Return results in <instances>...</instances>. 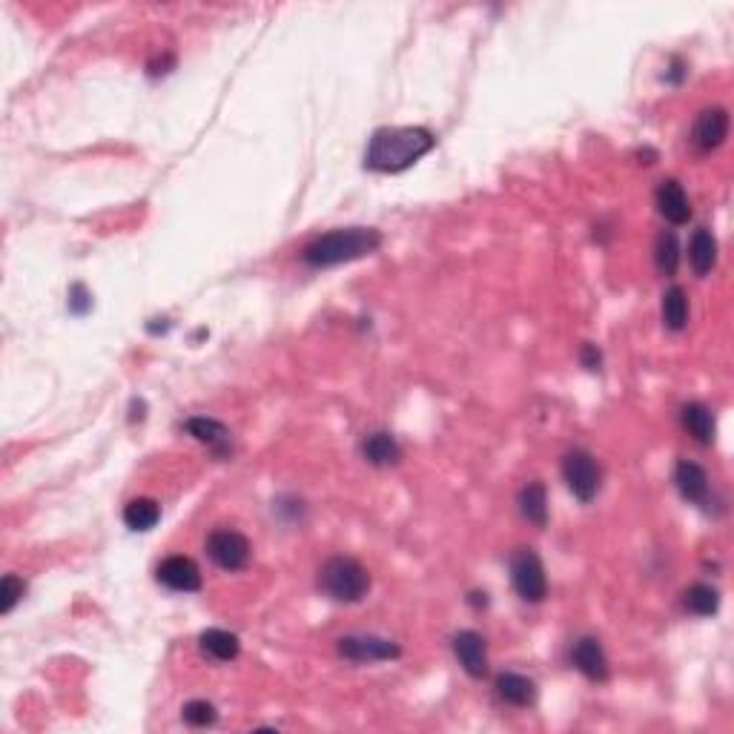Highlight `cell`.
Wrapping results in <instances>:
<instances>
[{
    "instance_id": "cell-1",
    "label": "cell",
    "mask_w": 734,
    "mask_h": 734,
    "mask_svg": "<svg viewBox=\"0 0 734 734\" xmlns=\"http://www.w3.org/2000/svg\"><path fill=\"white\" fill-rule=\"evenodd\" d=\"M436 147V135L425 127H382L370 135L365 167L370 173H402Z\"/></svg>"
},
{
    "instance_id": "cell-2",
    "label": "cell",
    "mask_w": 734,
    "mask_h": 734,
    "mask_svg": "<svg viewBox=\"0 0 734 734\" xmlns=\"http://www.w3.org/2000/svg\"><path fill=\"white\" fill-rule=\"evenodd\" d=\"M382 241H385L382 233L373 227H342L313 238L302 250V259L313 270H327L336 264L365 259L382 247Z\"/></svg>"
},
{
    "instance_id": "cell-3",
    "label": "cell",
    "mask_w": 734,
    "mask_h": 734,
    "mask_svg": "<svg viewBox=\"0 0 734 734\" xmlns=\"http://www.w3.org/2000/svg\"><path fill=\"white\" fill-rule=\"evenodd\" d=\"M319 588L336 603H359L370 591V574L353 557H330L319 571Z\"/></svg>"
},
{
    "instance_id": "cell-4",
    "label": "cell",
    "mask_w": 734,
    "mask_h": 734,
    "mask_svg": "<svg viewBox=\"0 0 734 734\" xmlns=\"http://www.w3.org/2000/svg\"><path fill=\"white\" fill-rule=\"evenodd\" d=\"M562 479L568 485V491L580 502H591L600 494L603 485V471L597 465V459L588 451H571L562 459Z\"/></svg>"
},
{
    "instance_id": "cell-5",
    "label": "cell",
    "mask_w": 734,
    "mask_h": 734,
    "mask_svg": "<svg viewBox=\"0 0 734 734\" xmlns=\"http://www.w3.org/2000/svg\"><path fill=\"white\" fill-rule=\"evenodd\" d=\"M511 583L517 588V594L525 603H542L548 594V580H545V568L537 551L531 548H519L511 560Z\"/></svg>"
},
{
    "instance_id": "cell-6",
    "label": "cell",
    "mask_w": 734,
    "mask_h": 734,
    "mask_svg": "<svg viewBox=\"0 0 734 734\" xmlns=\"http://www.w3.org/2000/svg\"><path fill=\"white\" fill-rule=\"evenodd\" d=\"M207 554L221 571H241L250 562V540L233 528H218L207 537Z\"/></svg>"
},
{
    "instance_id": "cell-7",
    "label": "cell",
    "mask_w": 734,
    "mask_h": 734,
    "mask_svg": "<svg viewBox=\"0 0 734 734\" xmlns=\"http://www.w3.org/2000/svg\"><path fill=\"white\" fill-rule=\"evenodd\" d=\"M339 654L353 663H382V660H396L402 648L399 643L376 634H350L339 640Z\"/></svg>"
},
{
    "instance_id": "cell-8",
    "label": "cell",
    "mask_w": 734,
    "mask_h": 734,
    "mask_svg": "<svg viewBox=\"0 0 734 734\" xmlns=\"http://www.w3.org/2000/svg\"><path fill=\"white\" fill-rule=\"evenodd\" d=\"M729 138V112L723 107L703 109L694 121V130H691V144L700 152L717 150L723 141Z\"/></svg>"
},
{
    "instance_id": "cell-9",
    "label": "cell",
    "mask_w": 734,
    "mask_h": 734,
    "mask_svg": "<svg viewBox=\"0 0 734 734\" xmlns=\"http://www.w3.org/2000/svg\"><path fill=\"white\" fill-rule=\"evenodd\" d=\"M155 577H158V583L164 585V588H170V591L190 594V591L201 588V571H198V565L190 557H181V554H173V557H167V560L161 562L158 571H155Z\"/></svg>"
},
{
    "instance_id": "cell-10",
    "label": "cell",
    "mask_w": 734,
    "mask_h": 734,
    "mask_svg": "<svg viewBox=\"0 0 734 734\" xmlns=\"http://www.w3.org/2000/svg\"><path fill=\"white\" fill-rule=\"evenodd\" d=\"M654 204H657V213L666 218L669 224H674V227L689 224L691 204L689 195H686L680 181H674V178L660 181V187H657V193H654Z\"/></svg>"
},
{
    "instance_id": "cell-11",
    "label": "cell",
    "mask_w": 734,
    "mask_h": 734,
    "mask_svg": "<svg viewBox=\"0 0 734 734\" xmlns=\"http://www.w3.org/2000/svg\"><path fill=\"white\" fill-rule=\"evenodd\" d=\"M454 654L459 666L468 671L474 680H482L488 674V646L485 637L476 631H459L454 637Z\"/></svg>"
},
{
    "instance_id": "cell-12",
    "label": "cell",
    "mask_w": 734,
    "mask_h": 734,
    "mask_svg": "<svg viewBox=\"0 0 734 734\" xmlns=\"http://www.w3.org/2000/svg\"><path fill=\"white\" fill-rule=\"evenodd\" d=\"M571 663L591 683H605L608 680V657H605L600 640H594V637H580L574 643V648H571Z\"/></svg>"
},
{
    "instance_id": "cell-13",
    "label": "cell",
    "mask_w": 734,
    "mask_h": 734,
    "mask_svg": "<svg viewBox=\"0 0 734 734\" xmlns=\"http://www.w3.org/2000/svg\"><path fill=\"white\" fill-rule=\"evenodd\" d=\"M674 485L680 491V497L691 502V505H706L709 502V474L697 465V462H689V459H680L677 468H674Z\"/></svg>"
},
{
    "instance_id": "cell-14",
    "label": "cell",
    "mask_w": 734,
    "mask_h": 734,
    "mask_svg": "<svg viewBox=\"0 0 734 734\" xmlns=\"http://www.w3.org/2000/svg\"><path fill=\"white\" fill-rule=\"evenodd\" d=\"M184 428L190 436H195L201 445H207L216 456H230L233 454V436L227 431V425H221L218 419L210 416H193L184 422Z\"/></svg>"
},
{
    "instance_id": "cell-15",
    "label": "cell",
    "mask_w": 734,
    "mask_h": 734,
    "mask_svg": "<svg viewBox=\"0 0 734 734\" xmlns=\"http://www.w3.org/2000/svg\"><path fill=\"white\" fill-rule=\"evenodd\" d=\"M497 694L508 703V706H517V709H525V706H534L537 700V686L531 677L525 674H517V671H505L497 677Z\"/></svg>"
},
{
    "instance_id": "cell-16",
    "label": "cell",
    "mask_w": 734,
    "mask_h": 734,
    "mask_svg": "<svg viewBox=\"0 0 734 734\" xmlns=\"http://www.w3.org/2000/svg\"><path fill=\"white\" fill-rule=\"evenodd\" d=\"M689 261L694 276L703 279V276L712 273V267L717 264V238L712 236L709 227H697L694 230V236L689 241Z\"/></svg>"
},
{
    "instance_id": "cell-17",
    "label": "cell",
    "mask_w": 734,
    "mask_h": 734,
    "mask_svg": "<svg viewBox=\"0 0 734 734\" xmlns=\"http://www.w3.org/2000/svg\"><path fill=\"white\" fill-rule=\"evenodd\" d=\"M198 646H201V651L207 657H213L216 663H230V660H236L238 651H241V643H238L236 634L233 631H224V628H207V631H201Z\"/></svg>"
},
{
    "instance_id": "cell-18",
    "label": "cell",
    "mask_w": 734,
    "mask_h": 734,
    "mask_svg": "<svg viewBox=\"0 0 734 734\" xmlns=\"http://www.w3.org/2000/svg\"><path fill=\"white\" fill-rule=\"evenodd\" d=\"M362 454L370 465H376V468H390V465H396L399 459H402V448H399V442L385 431H376V433H367L365 442H362Z\"/></svg>"
},
{
    "instance_id": "cell-19",
    "label": "cell",
    "mask_w": 734,
    "mask_h": 734,
    "mask_svg": "<svg viewBox=\"0 0 734 734\" xmlns=\"http://www.w3.org/2000/svg\"><path fill=\"white\" fill-rule=\"evenodd\" d=\"M519 514L528 519L531 525L545 528L548 525V494H545V485L542 482H528L522 491H519Z\"/></svg>"
},
{
    "instance_id": "cell-20",
    "label": "cell",
    "mask_w": 734,
    "mask_h": 734,
    "mask_svg": "<svg viewBox=\"0 0 734 734\" xmlns=\"http://www.w3.org/2000/svg\"><path fill=\"white\" fill-rule=\"evenodd\" d=\"M680 422H683V428H686L700 445H712L714 442V416L703 402H689V405H683Z\"/></svg>"
},
{
    "instance_id": "cell-21",
    "label": "cell",
    "mask_w": 734,
    "mask_h": 734,
    "mask_svg": "<svg viewBox=\"0 0 734 734\" xmlns=\"http://www.w3.org/2000/svg\"><path fill=\"white\" fill-rule=\"evenodd\" d=\"M660 316H663V324L674 330V333H680V330H686V324H689V299H686V290L683 287H669L666 293H663V304H660Z\"/></svg>"
},
{
    "instance_id": "cell-22",
    "label": "cell",
    "mask_w": 734,
    "mask_h": 734,
    "mask_svg": "<svg viewBox=\"0 0 734 734\" xmlns=\"http://www.w3.org/2000/svg\"><path fill=\"white\" fill-rule=\"evenodd\" d=\"M161 519V505L150 497H138L127 502L124 508V525L130 531H152Z\"/></svg>"
},
{
    "instance_id": "cell-23",
    "label": "cell",
    "mask_w": 734,
    "mask_h": 734,
    "mask_svg": "<svg viewBox=\"0 0 734 734\" xmlns=\"http://www.w3.org/2000/svg\"><path fill=\"white\" fill-rule=\"evenodd\" d=\"M683 605H686V611L697 614V617H714L717 608H720V591L706 583L691 585L689 591L683 594Z\"/></svg>"
},
{
    "instance_id": "cell-24",
    "label": "cell",
    "mask_w": 734,
    "mask_h": 734,
    "mask_svg": "<svg viewBox=\"0 0 734 734\" xmlns=\"http://www.w3.org/2000/svg\"><path fill=\"white\" fill-rule=\"evenodd\" d=\"M654 264L660 270V276H674L677 267H680V241L677 236L666 230L657 236V244H654Z\"/></svg>"
},
{
    "instance_id": "cell-25",
    "label": "cell",
    "mask_w": 734,
    "mask_h": 734,
    "mask_svg": "<svg viewBox=\"0 0 734 734\" xmlns=\"http://www.w3.org/2000/svg\"><path fill=\"white\" fill-rule=\"evenodd\" d=\"M184 723L187 726H193V729H207V726H213L218 720V712L213 703H207V700H190L187 706H184Z\"/></svg>"
},
{
    "instance_id": "cell-26",
    "label": "cell",
    "mask_w": 734,
    "mask_h": 734,
    "mask_svg": "<svg viewBox=\"0 0 734 734\" xmlns=\"http://www.w3.org/2000/svg\"><path fill=\"white\" fill-rule=\"evenodd\" d=\"M26 594V583L15 574H6L3 583H0V614H12V608L21 603V597Z\"/></svg>"
},
{
    "instance_id": "cell-27",
    "label": "cell",
    "mask_w": 734,
    "mask_h": 734,
    "mask_svg": "<svg viewBox=\"0 0 734 734\" xmlns=\"http://www.w3.org/2000/svg\"><path fill=\"white\" fill-rule=\"evenodd\" d=\"M583 365L588 370H597L600 367V350L594 345H583Z\"/></svg>"
}]
</instances>
